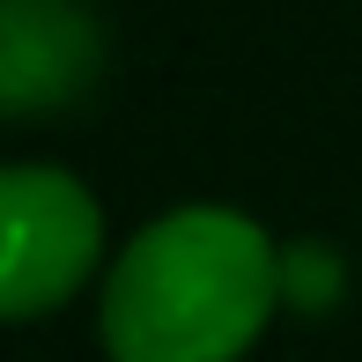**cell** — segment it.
Listing matches in <instances>:
<instances>
[{
	"label": "cell",
	"mask_w": 362,
	"mask_h": 362,
	"mask_svg": "<svg viewBox=\"0 0 362 362\" xmlns=\"http://www.w3.org/2000/svg\"><path fill=\"white\" fill-rule=\"evenodd\" d=\"M281 310V244L237 207H170L111 259V362H237Z\"/></svg>",
	"instance_id": "cell-1"
},
{
	"label": "cell",
	"mask_w": 362,
	"mask_h": 362,
	"mask_svg": "<svg viewBox=\"0 0 362 362\" xmlns=\"http://www.w3.org/2000/svg\"><path fill=\"white\" fill-rule=\"evenodd\" d=\"M0 222H8L0 310L15 325H30L52 303H67L96 274V259H104V207L59 163H8L0 170Z\"/></svg>",
	"instance_id": "cell-2"
},
{
	"label": "cell",
	"mask_w": 362,
	"mask_h": 362,
	"mask_svg": "<svg viewBox=\"0 0 362 362\" xmlns=\"http://www.w3.org/2000/svg\"><path fill=\"white\" fill-rule=\"evenodd\" d=\"M340 288H348V267H340L333 244L303 237V244H288V252H281V303H296L303 318L333 310V303H340Z\"/></svg>",
	"instance_id": "cell-4"
},
{
	"label": "cell",
	"mask_w": 362,
	"mask_h": 362,
	"mask_svg": "<svg viewBox=\"0 0 362 362\" xmlns=\"http://www.w3.org/2000/svg\"><path fill=\"white\" fill-rule=\"evenodd\" d=\"M104 74V30L81 0H0V111L37 119Z\"/></svg>",
	"instance_id": "cell-3"
}]
</instances>
